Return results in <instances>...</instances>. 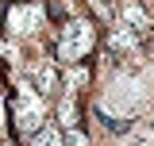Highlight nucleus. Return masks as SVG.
<instances>
[{
    "instance_id": "f257e3e1",
    "label": "nucleus",
    "mask_w": 154,
    "mask_h": 146,
    "mask_svg": "<svg viewBox=\"0 0 154 146\" xmlns=\"http://www.w3.org/2000/svg\"><path fill=\"white\" fill-rule=\"evenodd\" d=\"M96 46V31H93V23L85 16H77L69 19V23H62V31L54 35V54L58 62H85V54Z\"/></svg>"
},
{
    "instance_id": "f03ea898",
    "label": "nucleus",
    "mask_w": 154,
    "mask_h": 146,
    "mask_svg": "<svg viewBox=\"0 0 154 146\" xmlns=\"http://www.w3.org/2000/svg\"><path fill=\"white\" fill-rule=\"evenodd\" d=\"M46 19H50V12L42 0H23V4L8 8V31L12 35H35L46 27Z\"/></svg>"
},
{
    "instance_id": "7ed1b4c3",
    "label": "nucleus",
    "mask_w": 154,
    "mask_h": 146,
    "mask_svg": "<svg viewBox=\"0 0 154 146\" xmlns=\"http://www.w3.org/2000/svg\"><path fill=\"white\" fill-rule=\"evenodd\" d=\"M12 115H16V135L19 138H31L42 127V100H35L31 92H23L12 100Z\"/></svg>"
},
{
    "instance_id": "20e7f679",
    "label": "nucleus",
    "mask_w": 154,
    "mask_h": 146,
    "mask_svg": "<svg viewBox=\"0 0 154 146\" xmlns=\"http://www.w3.org/2000/svg\"><path fill=\"white\" fill-rule=\"evenodd\" d=\"M27 146H66V138H62V131H58L54 123H42V127L27 138Z\"/></svg>"
}]
</instances>
